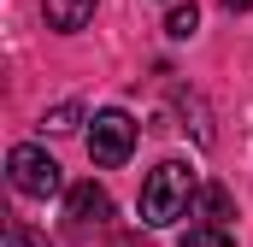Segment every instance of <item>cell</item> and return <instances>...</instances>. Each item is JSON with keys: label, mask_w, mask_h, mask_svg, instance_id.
<instances>
[{"label": "cell", "mask_w": 253, "mask_h": 247, "mask_svg": "<svg viewBox=\"0 0 253 247\" xmlns=\"http://www.w3.org/2000/svg\"><path fill=\"white\" fill-rule=\"evenodd\" d=\"M129 153H135V118L129 112H94V129H88V159L100 171H118Z\"/></svg>", "instance_id": "obj_2"}, {"label": "cell", "mask_w": 253, "mask_h": 247, "mask_svg": "<svg viewBox=\"0 0 253 247\" xmlns=\"http://www.w3.org/2000/svg\"><path fill=\"white\" fill-rule=\"evenodd\" d=\"M6 247H53V242H47V236H36L30 224H18V218H12V224H6Z\"/></svg>", "instance_id": "obj_10"}, {"label": "cell", "mask_w": 253, "mask_h": 247, "mask_svg": "<svg viewBox=\"0 0 253 247\" xmlns=\"http://www.w3.org/2000/svg\"><path fill=\"white\" fill-rule=\"evenodd\" d=\"M94 6H100V0H42L47 30H59V36H77V30L94 18Z\"/></svg>", "instance_id": "obj_5"}, {"label": "cell", "mask_w": 253, "mask_h": 247, "mask_svg": "<svg viewBox=\"0 0 253 247\" xmlns=\"http://www.w3.org/2000/svg\"><path fill=\"white\" fill-rule=\"evenodd\" d=\"M194 30H200V12H194V0H189V6H171V18H165V36H171V41H189Z\"/></svg>", "instance_id": "obj_7"}, {"label": "cell", "mask_w": 253, "mask_h": 247, "mask_svg": "<svg viewBox=\"0 0 253 247\" xmlns=\"http://www.w3.org/2000/svg\"><path fill=\"white\" fill-rule=\"evenodd\" d=\"M194 206H200V218H206V224H224V218L236 212V206H230V188H218V183L200 188V194H194Z\"/></svg>", "instance_id": "obj_6"}, {"label": "cell", "mask_w": 253, "mask_h": 247, "mask_svg": "<svg viewBox=\"0 0 253 247\" xmlns=\"http://www.w3.org/2000/svg\"><path fill=\"white\" fill-rule=\"evenodd\" d=\"M224 6H230V12H248V6H253V0H224Z\"/></svg>", "instance_id": "obj_11"}, {"label": "cell", "mask_w": 253, "mask_h": 247, "mask_svg": "<svg viewBox=\"0 0 253 247\" xmlns=\"http://www.w3.org/2000/svg\"><path fill=\"white\" fill-rule=\"evenodd\" d=\"M77 118H83V106L65 100V106H53V112H42V129H47V135H65V129H77Z\"/></svg>", "instance_id": "obj_8"}, {"label": "cell", "mask_w": 253, "mask_h": 247, "mask_svg": "<svg viewBox=\"0 0 253 247\" xmlns=\"http://www.w3.org/2000/svg\"><path fill=\"white\" fill-rule=\"evenodd\" d=\"M65 212H71L77 224H106V218H112V194H106V188L88 177V183L65 188Z\"/></svg>", "instance_id": "obj_4"}, {"label": "cell", "mask_w": 253, "mask_h": 247, "mask_svg": "<svg viewBox=\"0 0 253 247\" xmlns=\"http://www.w3.org/2000/svg\"><path fill=\"white\" fill-rule=\"evenodd\" d=\"M6 171H12V188L30 194V200H47V194H59V188H65L59 165H53L42 147H30V141H18V147L6 153Z\"/></svg>", "instance_id": "obj_3"}, {"label": "cell", "mask_w": 253, "mask_h": 247, "mask_svg": "<svg viewBox=\"0 0 253 247\" xmlns=\"http://www.w3.org/2000/svg\"><path fill=\"white\" fill-rule=\"evenodd\" d=\"M194 194H200V183H194V171L183 165V159L153 165V171H147V183H141V224H147V230L177 224V218L194 206Z\"/></svg>", "instance_id": "obj_1"}, {"label": "cell", "mask_w": 253, "mask_h": 247, "mask_svg": "<svg viewBox=\"0 0 253 247\" xmlns=\"http://www.w3.org/2000/svg\"><path fill=\"white\" fill-rule=\"evenodd\" d=\"M183 247H236V242L224 236V224H200V230L183 236Z\"/></svg>", "instance_id": "obj_9"}]
</instances>
